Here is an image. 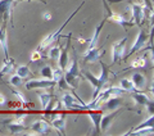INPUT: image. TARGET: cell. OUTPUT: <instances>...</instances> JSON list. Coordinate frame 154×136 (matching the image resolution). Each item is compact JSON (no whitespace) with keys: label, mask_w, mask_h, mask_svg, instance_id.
Segmentation results:
<instances>
[{"label":"cell","mask_w":154,"mask_h":136,"mask_svg":"<svg viewBox=\"0 0 154 136\" xmlns=\"http://www.w3.org/2000/svg\"><path fill=\"white\" fill-rule=\"evenodd\" d=\"M84 4H85V2H82V3H81V5H80V7H77V9H76V11H75L73 13H72V14H71V16H69L68 18H67V21H64V23H63V25H62L59 28H58L57 31H54V32L49 33V35H48L46 37H44V39H42V41L40 42V45H38V49H37V50L42 51V50H45L46 48H49V46L51 45V44H54V42L58 40V39L60 37V33H62V31H63V28H64L67 25H68V23H69V21H71V19H72V18H73V17L76 16V14H77V12L80 11V9H81V7H82Z\"/></svg>","instance_id":"obj_1"},{"label":"cell","mask_w":154,"mask_h":136,"mask_svg":"<svg viewBox=\"0 0 154 136\" xmlns=\"http://www.w3.org/2000/svg\"><path fill=\"white\" fill-rule=\"evenodd\" d=\"M103 5H104L105 12H107V16H105V19H107V21H112L113 23H116V25L123 27L125 30H127V27H132L134 26V22L126 19V17H125L123 14L113 12L112 9H110V7L108 5L107 0H103Z\"/></svg>","instance_id":"obj_2"},{"label":"cell","mask_w":154,"mask_h":136,"mask_svg":"<svg viewBox=\"0 0 154 136\" xmlns=\"http://www.w3.org/2000/svg\"><path fill=\"white\" fill-rule=\"evenodd\" d=\"M128 40L127 36H125L119 41L114 42L112 46V64H116L117 62L122 59V57L125 55V49H126V42Z\"/></svg>","instance_id":"obj_3"},{"label":"cell","mask_w":154,"mask_h":136,"mask_svg":"<svg viewBox=\"0 0 154 136\" xmlns=\"http://www.w3.org/2000/svg\"><path fill=\"white\" fill-rule=\"evenodd\" d=\"M148 41H149V35L146 33V31L145 30H140V31H139V33L136 35V40H135V42L132 44V46H131V50L127 53V58L131 57L134 53L141 50L144 48V45H145Z\"/></svg>","instance_id":"obj_4"},{"label":"cell","mask_w":154,"mask_h":136,"mask_svg":"<svg viewBox=\"0 0 154 136\" xmlns=\"http://www.w3.org/2000/svg\"><path fill=\"white\" fill-rule=\"evenodd\" d=\"M82 75H84V77L86 80H88L91 85H93V87H94V93H93V100L98 96V94L102 91L103 89H104V84L102 81L99 80V77L98 76H95V75H93L91 72H89V71H85V72H82Z\"/></svg>","instance_id":"obj_5"},{"label":"cell","mask_w":154,"mask_h":136,"mask_svg":"<svg viewBox=\"0 0 154 136\" xmlns=\"http://www.w3.org/2000/svg\"><path fill=\"white\" fill-rule=\"evenodd\" d=\"M14 0H0V22H5L11 19V23L13 26V18H12V5Z\"/></svg>","instance_id":"obj_6"},{"label":"cell","mask_w":154,"mask_h":136,"mask_svg":"<svg viewBox=\"0 0 154 136\" xmlns=\"http://www.w3.org/2000/svg\"><path fill=\"white\" fill-rule=\"evenodd\" d=\"M55 82L53 80L42 79V80H30L25 84V87L27 90H33V89H50L54 87Z\"/></svg>","instance_id":"obj_7"},{"label":"cell","mask_w":154,"mask_h":136,"mask_svg":"<svg viewBox=\"0 0 154 136\" xmlns=\"http://www.w3.org/2000/svg\"><path fill=\"white\" fill-rule=\"evenodd\" d=\"M62 103L66 107L67 109H86L88 110V107L82 105V104H77V98H75L72 94L69 93H66L63 96H62Z\"/></svg>","instance_id":"obj_8"},{"label":"cell","mask_w":154,"mask_h":136,"mask_svg":"<svg viewBox=\"0 0 154 136\" xmlns=\"http://www.w3.org/2000/svg\"><path fill=\"white\" fill-rule=\"evenodd\" d=\"M104 50L99 49L98 46L93 48V49H88L85 53H84V60L88 62V63H95V62H99L100 59H102V57L104 55Z\"/></svg>","instance_id":"obj_9"},{"label":"cell","mask_w":154,"mask_h":136,"mask_svg":"<svg viewBox=\"0 0 154 136\" xmlns=\"http://www.w3.org/2000/svg\"><path fill=\"white\" fill-rule=\"evenodd\" d=\"M51 125L55 130H58V132L60 135H66V114H53L51 117Z\"/></svg>","instance_id":"obj_10"},{"label":"cell","mask_w":154,"mask_h":136,"mask_svg":"<svg viewBox=\"0 0 154 136\" xmlns=\"http://www.w3.org/2000/svg\"><path fill=\"white\" fill-rule=\"evenodd\" d=\"M119 113H121V109L119 110L116 109V110H110V113H108V114L102 116V121H100V131H102V132H105L107 130H109L113 119L117 117Z\"/></svg>","instance_id":"obj_11"},{"label":"cell","mask_w":154,"mask_h":136,"mask_svg":"<svg viewBox=\"0 0 154 136\" xmlns=\"http://www.w3.org/2000/svg\"><path fill=\"white\" fill-rule=\"evenodd\" d=\"M71 36L72 33H69L68 36V40H67V45L66 48L60 50V54H59V58H58V63H59V68L60 70H66L67 68V64H68V60H69V55H68V48H69V42H71Z\"/></svg>","instance_id":"obj_12"},{"label":"cell","mask_w":154,"mask_h":136,"mask_svg":"<svg viewBox=\"0 0 154 136\" xmlns=\"http://www.w3.org/2000/svg\"><path fill=\"white\" fill-rule=\"evenodd\" d=\"M30 128L37 135H48L50 134V125L46 122V121H36L33 122Z\"/></svg>","instance_id":"obj_13"},{"label":"cell","mask_w":154,"mask_h":136,"mask_svg":"<svg viewBox=\"0 0 154 136\" xmlns=\"http://www.w3.org/2000/svg\"><path fill=\"white\" fill-rule=\"evenodd\" d=\"M141 4H131V11H132V19H134V25L140 26L144 19V11H143Z\"/></svg>","instance_id":"obj_14"},{"label":"cell","mask_w":154,"mask_h":136,"mask_svg":"<svg viewBox=\"0 0 154 136\" xmlns=\"http://www.w3.org/2000/svg\"><path fill=\"white\" fill-rule=\"evenodd\" d=\"M3 123L9 131H11V134H13V135H19L26 130V126L22 122H18V121H16V119L12 121V122L7 121V122H3Z\"/></svg>","instance_id":"obj_15"},{"label":"cell","mask_w":154,"mask_h":136,"mask_svg":"<svg viewBox=\"0 0 154 136\" xmlns=\"http://www.w3.org/2000/svg\"><path fill=\"white\" fill-rule=\"evenodd\" d=\"M105 22H107V19H103L102 22L99 23L98 26H96V28H95V32H94V35L91 36V39L88 41V49H93V48H95V46H98V41H99V36H100V32H102V30H103V26L105 25Z\"/></svg>","instance_id":"obj_16"},{"label":"cell","mask_w":154,"mask_h":136,"mask_svg":"<svg viewBox=\"0 0 154 136\" xmlns=\"http://www.w3.org/2000/svg\"><path fill=\"white\" fill-rule=\"evenodd\" d=\"M102 113L100 112H89V117L91 119V123H93L94 131L91 134L93 135H99L102 131H100V121H102Z\"/></svg>","instance_id":"obj_17"},{"label":"cell","mask_w":154,"mask_h":136,"mask_svg":"<svg viewBox=\"0 0 154 136\" xmlns=\"http://www.w3.org/2000/svg\"><path fill=\"white\" fill-rule=\"evenodd\" d=\"M131 81L135 86V89H137V91L144 90V87L146 85V79L143 73H139V72H135V73L131 76Z\"/></svg>","instance_id":"obj_18"},{"label":"cell","mask_w":154,"mask_h":136,"mask_svg":"<svg viewBox=\"0 0 154 136\" xmlns=\"http://www.w3.org/2000/svg\"><path fill=\"white\" fill-rule=\"evenodd\" d=\"M14 70H16V62H14V59H12L11 57H8L4 59L3 66L0 68V76L11 73V72H13Z\"/></svg>","instance_id":"obj_19"},{"label":"cell","mask_w":154,"mask_h":136,"mask_svg":"<svg viewBox=\"0 0 154 136\" xmlns=\"http://www.w3.org/2000/svg\"><path fill=\"white\" fill-rule=\"evenodd\" d=\"M0 46L3 48V51L5 53V58L9 57L8 51V42H7V23L3 22L2 27H0Z\"/></svg>","instance_id":"obj_20"},{"label":"cell","mask_w":154,"mask_h":136,"mask_svg":"<svg viewBox=\"0 0 154 136\" xmlns=\"http://www.w3.org/2000/svg\"><path fill=\"white\" fill-rule=\"evenodd\" d=\"M121 104H122L121 96H112V98H109L107 101H105V107H107V109L109 112L119 109V105H121Z\"/></svg>","instance_id":"obj_21"},{"label":"cell","mask_w":154,"mask_h":136,"mask_svg":"<svg viewBox=\"0 0 154 136\" xmlns=\"http://www.w3.org/2000/svg\"><path fill=\"white\" fill-rule=\"evenodd\" d=\"M132 99L139 105H146L149 103V100H150L145 94L140 93V91H132Z\"/></svg>","instance_id":"obj_22"},{"label":"cell","mask_w":154,"mask_h":136,"mask_svg":"<svg viewBox=\"0 0 154 136\" xmlns=\"http://www.w3.org/2000/svg\"><path fill=\"white\" fill-rule=\"evenodd\" d=\"M63 77H64V80H66L67 84L69 85V87H72L73 90L79 87V77H76V76H73V75H71L68 71L64 72V73H63Z\"/></svg>","instance_id":"obj_23"},{"label":"cell","mask_w":154,"mask_h":136,"mask_svg":"<svg viewBox=\"0 0 154 136\" xmlns=\"http://www.w3.org/2000/svg\"><path fill=\"white\" fill-rule=\"evenodd\" d=\"M119 89L122 91H127V93H132L135 91V86L132 84L131 79H122L119 81Z\"/></svg>","instance_id":"obj_24"},{"label":"cell","mask_w":154,"mask_h":136,"mask_svg":"<svg viewBox=\"0 0 154 136\" xmlns=\"http://www.w3.org/2000/svg\"><path fill=\"white\" fill-rule=\"evenodd\" d=\"M73 54H75V57H73V60H72V64H71L69 68H68V72H69L71 75L76 76V77H80L81 73H80V68H79V62H77L76 51H73Z\"/></svg>","instance_id":"obj_25"},{"label":"cell","mask_w":154,"mask_h":136,"mask_svg":"<svg viewBox=\"0 0 154 136\" xmlns=\"http://www.w3.org/2000/svg\"><path fill=\"white\" fill-rule=\"evenodd\" d=\"M149 127H154V117L153 114H150V117L146 118L145 121H143L140 125H137L136 127H134L132 131H137V130H141V128H149ZM131 132V131H130Z\"/></svg>","instance_id":"obj_26"},{"label":"cell","mask_w":154,"mask_h":136,"mask_svg":"<svg viewBox=\"0 0 154 136\" xmlns=\"http://www.w3.org/2000/svg\"><path fill=\"white\" fill-rule=\"evenodd\" d=\"M17 75L21 76L22 79H28V77L32 76V72L30 71L28 66H19L17 67Z\"/></svg>","instance_id":"obj_27"},{"label":"cell","mask_w":154,"mask_h":136,"mask_svg":"<svg viewBox=\"0 0 154 136\" xmlns=\"http://www.w3.org/2000/svg\"><path fill=\"white\" fill-rule=\"evenodd\" d=\"M53 98V95L49 94V93H41V94H38V99H40V103H41V108L44 109L45 107L49 104V101L51 100Z\"/></svg>","instance_id":"obj_28"},{"label":"cell","mask_w":154,"mask_h":136,"mask_svg":"<svg viewBox=\"0 0 154 136\" xmlns=\"http://www.w3.org/2000/svg\"><path fill=\"white\" fill-rule=\"evenodd\" d=\"M145 66H146V58L140 57V58H136V59L130 64V68H144Z\"/></svg>","instance_id":"obj_29"},{"label":"cell","mask_w":154,"mask_h":136,"mask_svg":"<svg viewBox=\"0 0 154 136\" xmlns=\"http://www.w3.org/2000/svg\"><path fill=\"white\" fill-rule=\"evenodd\" d=\"M40 75L44 77V79L51 80L53 79V68L50 66H44L41 68V71H40Z\"/></svg>","instance_id":"obj_30"},{"label":"cell","mask_w":154,"mask_h":136,"mask_svg":"<svg viewBox=\"0 0 154 136\" xmlns=\"http://www.w3.org/2000/svg\"><path fill=\"white\" fill-rule=\"evenodd\" d=\"M60 50H62V48H60L59 45H58V46H53L51 49L49 50V54H48V55H49L50 59H54V60H55V59H58V58H59Z\"/></svg>","instance_id":"obj_31"},{"label":"cell","mask_w":154,"mask_h":136,"mask_svg":"<svg viewBox=\"0 0 154 136\" xmlns=\"http://www.w3.org/2000/svg\"><path fill=\"white\" fill-rule=\"evenodd\" d=\"M22 80H23L22 77L16 73V75L11 76V79H9V84H11L12 86H14V87H19L22 85Z\"/></svg>","instance_id":"obj_32"},{"label":"cell","mask_w":154,"mask_h":136,"mask_svg":"<svg viewBox=\"0 0 154 136\" xmlns=\"http://www.w3.org/2000/svg\"><path fill=\"white\" fill-rule=\"evenodd\" d=\"M55 85H58V87H59V90H62V91H64V90H68V89H69V85L66 82L64 77H62V79L58 80Z\"/></svg>","instance_id":"obj_33"},{"label":"cell","mask_w":154,"mask_h":136,"mask_svg":"<svg viewBox=\"0 0 154 136\" xmlns=\"http://www.w3.org/2000/svg\"><path fill=\"white\" fill-rule=\"evenodd\" d=\"M63 77V70H60V68H58V70H55V71H53V81L57 84V81L59 80V79H62Z\"/></svg>","instance_id":"obj_34"},{"label":"cell","mask_w":154,"mask_h":136,"mask_svg":"<svg viewBox=\"0 0 154 136\" xmlns=\"http://www.w3.org/2000/svg\"><path fill=\"white\" fill-rule=\"evenodd\" d=\"M12 93H13V95L16 96V98H18V100L21 101V103H23V104H27V100H26V98H25V95H23V94H21V93H19V91L14 90V89H12Z\"/></svg>","instance_id":"obj_35"},{"label":"cell","mask_w":154,"mask_h":136,"mask_svg":"<svg viewBox=\"0 0 154 136\" xmlns=\"http://www.w3.org/2000/svg\"><path fill=\"white\" fill-rule=\"evenodd\" d=\"M41 59V51L40 50H35V51H33L32 53V54H31V59H30V62H38V60H40Z\"/></svg>","instance_id":"obj_36"},{"label":"cell","mask_w":154,"mask_h":136,"mask_svg":"<svg viewBox=\"0 0 154 136\" xmlns=\"http://www.w3.org/2000/svg\"><path fill=\"white\" fill-rule=\"evenodd\" d=\"M145 107H146V109H148L149 113L153 114V100H149V103H148Z\"/></svg>","instance_id":"obj_37"},{"label":"cell","mask_w":154,"mask_h":136,"mask_svg":"<svg viewBox=\"0 0 154 136\" xmlns=\"http://www.w3.org/2000/svg\"><path fill=\"white\" fill-rule=\"evenodd\" d=\"M42 19H44V21H50V19H51V14L49 12H44V13H42Z\"/></svg>","instance_id":"obj_38"},{"label":"cell","mask_w":154,"mask_h":136,"mask_svg":"<svg viewBox=\"0 0 154 136\" xmlns=\"http://www.w3.org/2000/svg\"><path fill=\"white\" fill-rule=\"evenodd\" d=\"M121 2H139L140 0H107V3H121Z\"/></svg>","instance_id":"obj_39"},{"label":"cell","mask_w":154,"mask_h":136,"mask_svg":"<svg viewBox=\"0 0 154 136\" xmlns=\"http://www.w3.org/2000/svg\"><path fill=\"white\" fill-rule=\"evenodd\" d=\"M5 104H7V98L3 94H0V107L5 105Z\"/></svg>","instance_id":"obj_40"},{"label":"cell","mask_w":154,"mask_h":136,"mask_svg":"<svg viewBox=\"0 0 154 136\" xmlns=\"http://www.w3.org/2000/svg\"><path fill=\"white\" fill-rule=\"evenodd\" d=\"M144 3H145V5H146V7H149V8H153L150 0H144Z\"/></svg>","instance_id":"obj_41"}]
</instances>
